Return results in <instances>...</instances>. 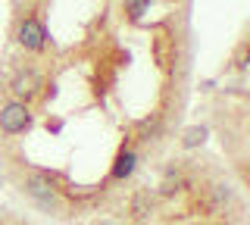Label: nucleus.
Returning <instances> with one entry per match:
<instances>
[{
  "label": "nucleus",
  "instance_id": "nucleus-1",
  "mask_svg": "<svg viewBox=\"0 0 250 225\" xmlns=\"http://www.w3.org/2000/svg\"><path fill=\"white\" fill-rule=\"evenodd\" d=\"M19 191L25 194L31 204L41 209V213H47V216H62V213H69V209H66V200H62V194H60V188L50 182V175H47L41 166H28V175H22Z\"/></svg>",
  "mask_w": 250,
  "mask_h": 225
},
{
  "label": "nucleus",
  "instance_id": "nucleus-2",
  "mask_svg": "<svg viewBox=\"0 0 250 225\" xmlns=\"http://www.w3.org/2000/svg\"><path fill=\"white\" fill-rule=\"evenodd\" d=\"M6 94L13 100H19V103H35L38 97L44 94V69L38 66V60H28V63L16 66L10 72V79H6Z\"/></svg>",
  "mask_w": 250,
  "mask_h": 225
},
{
  "label": "nucleus",
  "instance_id": "nucleus-3",
  "mask_svg": "<svg viewBox=\"0 0 250 225\" xmlns=\"http://www.w3.org/2000/svg\"><path fill=\"white\" fill-rule=\"evenodd\" d=\"M13 41H16V47H22L25 53H44L47 44H50V35H47V25H44L41 13L38 10L19 13V16H16V25H13Z\"/></svg>",
  "mask_w": 250,
  "mask_h": 225
},
{
  "label": "nucleus",
  "instance_id": "nucleus-4",
  "mask_svg": "<svg viewBox=\"0 0 250 225\" xmlns=\"http://www.w3.org/2000/svg\"><path fill=\"white\" fill-rule=\"evenodd\" d=\"M31 128V106L6 97L0 103V138H19Z\"/></svg>",
  "mask_w": 250,
  "mask_h": 225
},
{
  "label": "nucleus",
  "instance_id": "nucleus-5",
  "mask_svg": "<svg viewBox=\"0 0 250 225\" xmlns=\"http://www.w3.org/2000/svg\"><path fill=\"white\" fill-rule=\"evenodd\" d=\"M153 213H160V197H156V191L153 188H138V191L128 194L122 216L128 222H135V225H144Z\"/></svg>",
  "mask_w": 250,
  "mask_h": 225
},
{
  "label": "nucleus",
  "instance_id": "nucleus-6",
  "mask_svg": "<svg viewBox=\"0 0 250 225\" xmlns=\"http://www.w3.org/2000/svg\"><path fill=\"white\" fill-rule=\"evenodd\" d=\"M138 163H141V150H138V147H119L113 166H109V178H106V182L109 184L128 182V178L138 172Z\"/></svg>",
  "mask_w": 250,
  "mask_h": 225
},
{
  "label": "nucleus",
  "instance_id": "nucleus-7",
  "mask_svg": "<svg viewBox=\"0 0 250 225\" xmlns=\"http://www.w3.org/2000/svg\"><path fill=\"white\" fill-rule=\"evenodd\" d=\"M150 3H153V0H125V3H122L125 19H128V22H138L147 10H150Z\"/></svg>",
  "mask_w": 250,
  "mask_h": 225
},
{
  "label": "nucleus",
  "instance_id": "nucleus-8",
  "mask_svg": "<svg viewBox=\"0 0 250 225\" xmlns=\"http://www.w3.org/2000/svg\"><path fill=\"white\" fill-rule=\"evenodd\" d=\"M203 141H207V128H203V125H194V128H188V131H185L182 147H188V150H191V147H200Z\"/></svg>",
  "mask_w": 250,
  "mask_h": 225
},
{
  "label": "nucleus",
  "instance_id": "nucleus-9",
  "mask_svg": "<svg viewBox=\"0 0 250 225\" xmlns=\"http://www.w3.org/2000/svg\"><path fill=\"white\" fill-rule=\"evenodd\" d=\"M97 225H122V222H119V219H113V216H106V219H100Z\"/></svg>",
  "mask_w": 250,
  "mask_h": 225
}]
</instances>
